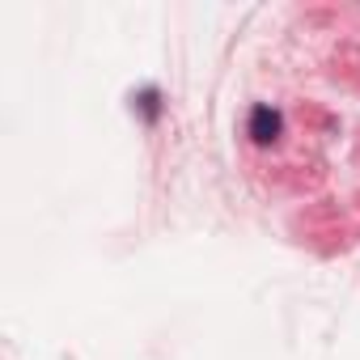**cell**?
<instances>
[{
  "label": "cell",
  "mask_w": 360,
  "mask_h": 360,
  "mask_svg": "<svg viewBox=\"0 0 360 360\" xmlns=\"http://www.w3.org/2000/svg\"><path fill=\"white\" fill-rule=\"evenodd\" d=\"M246 131H250V140H255V144H276V140H280V131H284V115H280L276 106L259 102V106H250Z\"/></svg>",
  "instance_id": "1"
},
{
  "label": "cell",
  "mask_w": 360,
  "mask_h": 360,
  "mask_svg": "<svg viewBox=\"0 0 360 360\" xmlns=\"http://www.w3.org/2000/svg\"><path fill=\"white\" fill-rule=\"evenodd\" d=\"M140 106H144L148 119H157V89H144V94H140Z\"/></svg>",
  "instance_id": "2"
}]
</instances>
